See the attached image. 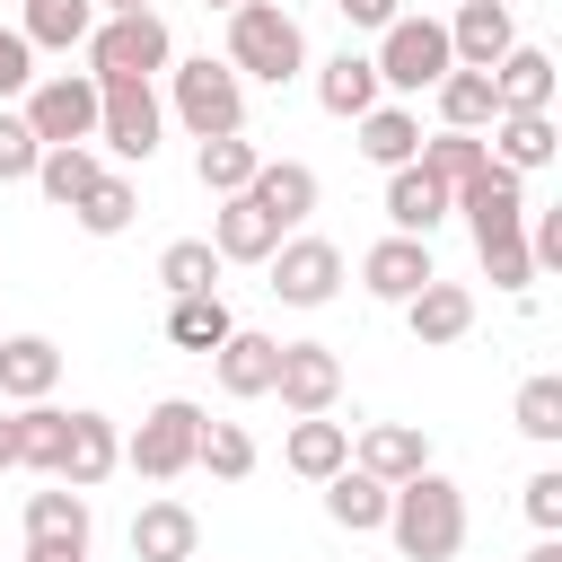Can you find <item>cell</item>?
<instances>
[{
    "label": "cell",
    "instance_id": "cell-1",
    "mask_svg": "<svg viewBox=\"0 0 562 562\" xmlns=\"http://www.w3.org/2000/svg\"><path fill=\"white\" fill-rule=\"evenodd\" d=\"M386 536H395L404 562H457L465 553V492L439 465H422L413 483L386 492Z\"/></svg>",
    "mask_w": 562,
    "mask_h": 562
},
{
    "label": "cell",
    "instance_id": "cell-2",
    "mask_svg": "<svg viewBox=\"0 0 562 562\" xmlns=\"http://www.w3.org/2000/svg\"><path fill=\"white\" fill-rule=\"evenodd\" d=\"M228 70L237 79H263V88H290L307 70V26L281 0H237L228 9Z\"/></svg>",
    "mask_w": 562,
    "mask_h": 562
},
{
    "label": "cell",
    "instance_id": "cell-3",
    "mask_svg": "<svg viewBox=\"0 0 562 562\" xmlns=\"http://www.w3.org/2000/svg\"><path fill=\"white\" fill-rule=\"evenodd\" d=\"M176 61V35L158 9H132V18H97L88 26V79H158Z\"/></svg>",
    "mask_w": 562,
    "mask_h": 562
},
{
    "label": "cell",
    "instance_id": "cell-4",
    "mask_svg": "<svg viewBox=\"0 0 562 562\" xmlns=\"http://www.w3.org/2000/svg\"><path fill=\"white\" fill-rule=\"evenodd\" d=\"M378 88H395V97H422V88H439L448 70H457V53H448V18H395V26H378Z\"/></svg>",
    "mask_w": 562,
    "mask_h": 562
},
{
    "label": "cell",
    "instance_id": "cell-5",
    "mask_svg": "<svg viewBox=\"0 0 562 562\" xmlns=\"http://www.w3.org/2000/svg\"><path fill=\"white\" fill-rule=\"evenodd\" d=\"M167 79H176V123L193 132V140H220V132H246V79L228 70V61H167Z\"/></svg>",
    "mask_w": 562,
    "mask_h": 562
},
{
    "label": "cell",
    "instance_id": "cell-6",
    "mask_svg": "<svg viewBox=\"0 0 562 562\" xmlns=\"http://www.w3.org/2000/svg\"><path fill=\"white\" fill-rule=\"evenodd\" d=\"M193 439H202V404H193V395H158V404L140 413V430L123 439V465H132L140 483H176V474L193 465Z\"/></svg>",
    "mask_w": 562,
    "mask_h": 562
},
{
    "label": "cell",
    "instance_id": "cell-7",
    "mask_svg": "<svg viewBox=\"0 0 562 562\" xmlns=\"http://www.w3.org/2000/svg\"><path fill=\"white\" fill-rule=\"evenodd\" d=\"M158 132H167V105L149 79H97V140L114 158H158Z\"/></svg>",
    "mask_w": 562,
    "mask_h": 562
},
{
    "label": "cell",
    "instance_id": "cell-8",
    "mask_svg": "<svg viewBox=\"0 0 562 562\" xmlns=\"http://www.w3.org/2000/svg\"><path fill=\"white\" fill-rule=\"evenodd\" d=\"M26 132L44 140V149H61V140H97V79L88 70H53V79H35L26 88Z\"/></svg>",
    "mask_w": 562,
    "mask_h": 562
},
{
    "label": "cell",
    "instance_id": "cell-9",
    "mask_svg": "<svg viewBox=\"0 0 562 562\" xmlns=\"http://www.w3.org/2000/svg\"><path fill=\"white\" fill-rule=\"evenodd\" d=\"M263 263H272V299L281 307H325L342 290V246L334 237H281Z\"/></svg>",
    "mask_w": 562,
    "mask_h": 562
},
{
    "label": "cell",
    "instance_id": "cell-10",
    "mask_svg": "<svg viewBox=\"0 0 562 562\" xmlns=\"http://www.w3.org/2000/svg\"><path fill=\"white\" fill-rule=\"evenodd\" d=\"M272 395H281V413H334V395H342V360H334V342H281V360H272Z\"/></svg>",
    "mask_w": 562,
    "mask_h": 562
},
{
    "label": "cell",
    "instance_id": "cell-11",
    "mask_svg": "<svg viewBox=\"0 0 562 562\" xmlns=\"http://www.w3.org/2000/svg\"><path fill=\"white\" fill-rule=\"evenodd\" d=\"M430 272H439V263H430V237H404V228H395V237H378V246L360 255V290H369V299H386V307H404Z\"/></svg>",
    "mask_w": 562,
    "mask_h": 562
},
{
    "label": "cell",
    "instance_id": "cell-12",
    "mask_svg": "<svg viewBox=\"0 0 562 562\" xmlns=\"http://www.w3.org/2000/svg\"><path fill=\"white\" fill-rule=\"evenodd\" d=\"M404 325H413V342H422V351H448V342H465V334H474V290L430 272V281L404 299Z\"/></svg>",
    "mask_w": 562,
    "mask_h": 562
},
{
    "label": "cell",
    "instance_id": "cell-13",
    "mask_svg": "<svg viewBox=\"0 0 562 562\" xmlns=\"http://www.w3.org/2000/svg\"><path fill=\"white\" fill-rule=\"evenodd\" d=\"M123 465V430L105 422V413H70V430H61V465H53V483H70V492H97L105 474Z\"/></svg>",
    "mask_w": 562,
    "mask_h": 562
},
{
    "label": "cell",
    "instance_id": "cell-14",
    "mask_svg": "<svg viewBox=\"0 0 562 562\" xmlns=\"http://www.w3.org/2000/svg\"><path fill=\"white\" fill-rule=\"evenodd\" d=\"M509 44H518L509 0H457V18H448V53H457V70H492Z\"/></svg>",
    "mask_w": 562,
    "mask_h": 562
},
{
    "label": "cell",
    "instance_id": "cell-15",
    "mask_svg": "<svg viewBox=\"0 0 562 562\" xmlns=\"http://www.w3.org/2000/svg\"><path fill=\"white\" fill-rule=\"evenodd\" d=\"M61 386V342L53 334H0V395L9 404H44Z\"/></svg>",
    "mask_w": 562,
    "mask_h": 562
},
{
    "label": "cell",
    "instance_id": "cell-16",
    "mask_svg": "<svg viewBox=\"0 0 562 562\" xmlns=\"http://www.w3.org/2000/svg\"><path fill=\"white\" fill-rule=\"evenodd\" d=\"M492 97H501V114H553V53L544 44H509L492 61Z\"/></svg>",
    "mask_w": 562,
    "mask_h": 562
},
{
    "label": "cell",
    "instance_id": "cell-17",
    "mask_svg": "<svg viewBox=\"0 0 562 562\" xmlns=\"http://www.w3.org/2000/svg\"><path fill=\"white\" fill-rule=\"evenodd\" d=\"M211 246H220V263H263V255L281 246V228H272V211H263L255 193H220V211H211Z\"/></svg>",
    "mask_w": 562,
    "mask_h": 562
},
{
    "label": "cell",
    "instance_id": "cell-18",
    "mask_svg": "<svg viewBox=\"0 0 562 562\" xmlns=\"http://www.w3.org/2000/svg\"><path fill=\"white\" fill-rule=\"evenodd\" d=\"M202 553V518L184 501H140L132 518V562H193Z\"/></svg>",
    "mask_w": 562,
    "mask_h": 562
},
{
    "label": "cell",
    "instance_id": "cell-19",
    "mask_svg": "<svg viewBox=\"0 0 562 562\" xmlns=\"http://www.w3.org/2000/svg\"><path fill=\"white\" fill-rule=\"evenodd\" d=\"M246 193H255V202L272 211V228L290 237V228H299V220L316 211V193H325V184H316V167H307V158H263Z\"/></svg>",
    "mask_w": 562,
    "mask_h": 562
},
{
    "label": "cell",
    "instance_id": "cell-20",
    "mask_svg": "<svg viewBox=\"0 0 562 562\" xmlns=\"http://www.w3.org/2000/svg\"><path fill=\"white\" fill-rule=\"evenodd\" d=\"M272 360H281V342H272V334H246V325H228V342L211 351V369H220V395H237V404L272 395Z\"/></svg>",
    "mask_w": 562,
    "mask_h": 562
},
{
    "label": "cell",
    "instance_id": "cell-21",
    "mask_svg": "<svg viewBox=\"0 0 562 562\" xmlns=\"http://www.w3.org/2000/svg\"><path fill=\"white\" fill-rule=\"evenodd\" d=\"M351 465H360V474H378V483H413V474L430 465V439H422L413 422H369V430H360V448H351Z\"/></svg>",
    "mask_w": 562,
    "mask_h": 562
},
{
    "label": "cell",
    "instance_id": "cell-22",
    "mask_svg": "<svg viewBox=\"0 0 562 562\" xmlns=\"http://www.w3.org/2000/svg\"><path fill=\"white\" fill-rule=\"evenodd\" d=\"M378 97H386V88H378V61H369V53H351V44H342V53L316 70V105H325L334 123H360Z\"/></svg>",
    "mask_w": 562,
    "mask_h": 562
},
{
    "label": "cell",
    "instance_id": "cell-23",
    "mask_svg": "<svg viewBox=\"0 0 562 562\" xmlns=\"http://www.w3.org/2000/svg\"><path fill=\"white\" fill-rule=\"evenodd\" d=\"M509 176H544L553 167V149H562V132H553V114H492V140H483Z\"/></svg>",
    "mask_w": 562,
    "mask_h": 562
},
{
    "label": "cell",
    "instance_id": "cell-24",
    "mask_svg": "<svg viewBox=\"0 0 562 562\" xmlns=\"http://www.w3.org/2000/svg\"><path fill=\"white\" fill-rule=\"evenodd\" d=\"M281 465H290L299 483H325L334 465H351V430H342V422H325V413H299V422H290V439H281Z\"/></svg>",
    "mask_w": 562,
    "mask_h": 562
},
{
    "label": "cell",
    "instance_id": "cell-25",
    "mask_svg": "<svg viewBox=\"0 0 562 562\" xmlns=\"http://www.w3.org/2000/svg\"><path fill=\"white\" fill-rule=\"evenodd\" d=\"M386 492H395V483H378V474H360V465H334V474H325V518H334L342 536H378V527H386Z\"/></svg>",
    "mask_w": 562,
    "mask_h": 562
},
{
    "label": "cell",
    "instance_id": "cell-26",
    "mask_svg": "<svg viewBox=\"0 0 562 562\" xmlns=\"http://www.w3.org/2000/svg\"><path fill=\"white\" fill-rule=\"evenodd\" d=\"M448 211H457V202H448V184H430L413 158H404V167H386V220H395L404 237H430Z\"/></svg>",
    "mask_w": 562,
    "mask_h": 562
},
{
    "label": "cell",
    "instance_id": "cell-27",
    "mask_svg": "<svg viewBox=\"0 0 562 562\" xmlns=\"http://www.w3.org/2000/svg\"><path fill=\"white\" fill-rule=\"evenodd\" d=\"M228 325H237V316H228L220 290H184V299H167V342H176V351H202V360H211V351L228 342Z\"/></svg>",
    "mask_w": 562,
    "mask_h": 562
},
{
    "label": "cell",
    "instance_id": "cell-28",
    "mask_svg": "<svg viewBox=\"0 0 562 562\" xmlns=\"http://www.w3.org/2000/svg\"><path fill=\"white\" fill-rule=\"evenodd\" d=\"M413 167H422L430 184H448V202H457V184H474V176L492 167V149H483V132H430V140L413 149Z\"/></svg>",
    "mask_w": 562,
    "mask_h": 562
},
{
    "label": "cell",
    "instance_id": "cell-29",
    "mask_svg": "<svg viewBox=\"0 0 562 562\" xmlns=\"http://www.w3.org/2000/svg\"><path fill=\"white\" fill-rule=\"evenodd\" d=\"M430 97H439V132H492V114H501L492 70H448Z\"/></svg>",
    "mask_w": 562,
    "mask_h": 562
},
{
    "label": "cell",
    "instance_id": "cell-30",
    "mask_svg": "<svg viewBox=\"0 0 562 562\" xmlns=\"http://www.w3.org/2000/svg\"><path fill=\"white\" fill-rule=\"evenodd\" d=\"M351 132H360V158H369V167H404V158L422 149V123H413V105H386V97H378V105H369Z\"/></svg>",
    "mask_w": 562,
    "mask_h": 562
},
{
    "label": "cell",
    "instance_id": "cell-31",
    "mask_svg": "<svg viewBox=\"0 0 562 562\" xmlns=\"http://www.w3.org/2000/svg\"><path fill=\"white\" fill-rule=\"evenodd\" d=\"M88 26H97V0H26V18H18V35H26L35 53L88 44Z\"/></svg>",
    "mask_w": 562,
    "mask_h": 562
},
{
    "label": "cell",
    "instance_id": "cell-32",
    "mask_svg": "<svg viewBox=\"0 0 562 562\" xmlns=\"http://www.w3.org/2000/svg\"><path fill=\"white\" fill-rule=\"evenodd\" d=\"M255 167H263V149H255L246 132H220V140H202V149H193L202 193H246V184H255Z\"/></svg>",
    "mask_w": 562,
    "mask_h": 562
},
{
    "label": "cell",
    "instance_id": "cell-33",
    "mask_svg": "<svg viewBox=\"0 0 562 562\" xmlns=\"http://www.w3.org/2000/svg\"><path fill=\"white\" fill-rule=\"evenodd\" d=\"M97 176H105L97 140H61V149H44V158H35V184H44V202H61V211H70Z\"/></svg>",
    "mask_w": 562,
    "mask_h": 562
},
{
    "label": "cell",
    "instance_id": "cell-34",
    "mask_svg": "<svg viewBox=\"0 0 562 562\" xmlns=\"http://www.w3.org/2000/svg\"><path fill=\"white\" fill-rule=\"evenodd\" d=\"M70 220H79L88 237H123V228L140 220V193H132V176H97V184L70 202Z\"/></svg>",
    "mask_w": 562,
    "mask_h": 562
},
{
    "label": "cell",
    "instance_id": "cell-35",
    "mask_svg": "<svg viewBox=\"0 0 562 562\" xmlns=\"http://www.w3.org/2000/svg\"><path fill=\"white\" fill-rule=\"evenodd\" d=\"M61 430H70L61 404H18V465L53 483V465H61Z\"/></svg>",
    "mask_w": 562,
    "mask_h": 562
},
{
    "label": "cell",
    "instance_id": "cell-36",
    "mask_svg": "<svg viewBox=\"0 0 562 562\" xmlns=\"http://www.w3.org/2000/svg\"><path fill=\"white\" fill-rule=\"evenodd\" d=\"M474 263L492 272V290H527V281H536V255H527V220H518V228H483V237H474Z\"/></svg>",
    "mask_w": 562,
    "mask_h": 562
},
{
    "label": "cell",
    "instance_id": "cell-37",
    "mask_svg": "<svg viewBox=\"0 0 562 562\" xmlns=\"http://www.w3.org/2000/svg\"><path fill=\"white\" fill-rule=\"evenodd\" d=\"M158 290H167V299H184V290H220V246H211V237H176V246L158 255Z\"/></svg>",
    "mask_w": 562,
    "mask_h": 562
},
{
    "label": "cell",
    "instance_id": "cell-38",
    "mask_svg": "<svg viewBox=\"0 0 562 562\" xmlns=\"http://www.w3.org/2000/svg\"><path fill=\"white\" fill-rule=\"evenodd\" d=\"M193 465H211L220 483H246V474H255V439H246V422H202Z\"/></svg>",
    "mask_w": 562,
    "mask_h": 562
},
{
    "label": "cell",
    "instance_id": "cell-39",
    "mask_svg": "<svg viewBox=\"0 0 562 562\" xmlns=\"http://www.w3.org/2000/svg\"><path fill=\"white\" fill-rule=\"evenodd\" d=\"M509 422H518L536 448H553V439H562V378H527L518 404H509Z\"/></svg>",
    "mask_w": 562,
    "mask_h": 562
},
{
    "label": "cell",
    "instance_id": "cell-40",
    "mask_svg": "<svg viewBox=\"0 0 562 562\" xmlns=\"http://www.w3.org/2000/svg\"><path fill=\"white\" fill-rule=\"evenodd\" d=\"M26 536H88V492H70V483L26 492Z\"/></svg>",
    "mask_w": 562,
    "mask_h": 562
},
{
    "label": "cell",
    "instance_id": "cell-41",
    "mask_svg": "<svg viewBox=\"0 0 562 562\" xmlns=\"http://www.w3.org/2000/svg\"><path fill=\"white\" fill-rule=\"evenodd\" d=\"M35 158H44V140L26 132V114L0 105V184H35Z\"/></svg>",
    "mask_w": 562,
    "mask_h": 562
},
{
    "label": "cell",
    "instance_id": "cell-42",
    "mask_svg": "<svg viewBox=\"0 0 562 562\" xmlns=\"http://www.w3.org/2000/svg\"><path fill=\"white\" fill-rule=\"evenodd\" d=\"M26 88H35V44H26L18 26H0V105L26 97Z\"/></svg>",
    "mask_w": 562,
    "mask_h": 562
},
{
    "label": "cell",
    "instance_id": "cell-43",
    "mask_svg": "<svg viewBox=\"0 0 562 562\" xmlns=\"http://www.w3.org/2000/svg\"><path fill=\"white\" fill-rule=\"evenodd\" d=\"M527 518H536V536H562V465L527 474Z\"/></svg>",
    "mask_w": 562,
    "mask_h": 562
},
{
    "label": "cell",
    "instance_id": "cell-44",
    "mask_svg": "<svg viewBox=\"0 0 562 562\" xmlns=\"http://www.w3.org/2000/svg\"><path fill=\"white\" fill-rule=\"evenodd\" d=\"M334 9H342V26H369V35L404 18V0H334Z\"/></svg>",
    "mask_w": 562,
    "mask_h": 562
},
{
    "label": "cell",
    "instance_id": "cell-45",
    "mask_svg": "<svg viewBox=\"0 0 562 562\" xmlns=\"http://www.w3.org/2000/svg\"><path fill=\"white\" fill-rule=\"evenodd\" d=\"M26 562H88V536H26Z\"/></svg>",
    "mask_w": 562,
    "mask_h": 562
},
{
    "label": "cell",
    "instance_id": "cell-46",
    "mask_svg": "<svg viewBox=\"0 0 562 562\" xmlns=\"http://www.w3.org/2000/svg\"><path fill=\"white\" fill-rule=\"evenodd\" d=\"M18 465V413H0V474Z\"/></svg>",
    "mask_w": 562,
    "mask_h": 562
},
{
    "label": "cell",
    "instance_id": "cell-47",
    "mask_svg": "<svg viewBox=\"0 0 562 562\" xmlns=\"http://www.w3.org/2000/svg\"><path fill=\"white\" fill-rule=\"evenodd\" d=\"M132 9H158V0H97V18H132Z\"/></svg>",
    "mask_w": 562,
    "mask_h": 562
},
{
    "label": "cell",
    "instance_id": "cell-48",
    "mask_svg": "<svg viewBox=\"0 0 562 562\" xmlns=\"http://www.w3.org/2000/svg\"><path fill=\"white\" fill-rule=\"evenodd\" d=\"M527 562H562V536H536V553Z\"/></svg>",
    "mask_w": 562,
    "mask_h": 562
},
{
    "label": "cell",
    "instance_id": "cell-49",
    "mask_svg": "<svg viewBox=\"0 0 562 562\" xmlns=\"http://www.w3.org/2000/svg\"><path fill=\"white\" fill-rule=\"evenodd\" d=\"M202 9H237V0H202Z\"/></svg>",
    "mask_w": 562,
    "mask_h": 562
}]
</instances>
